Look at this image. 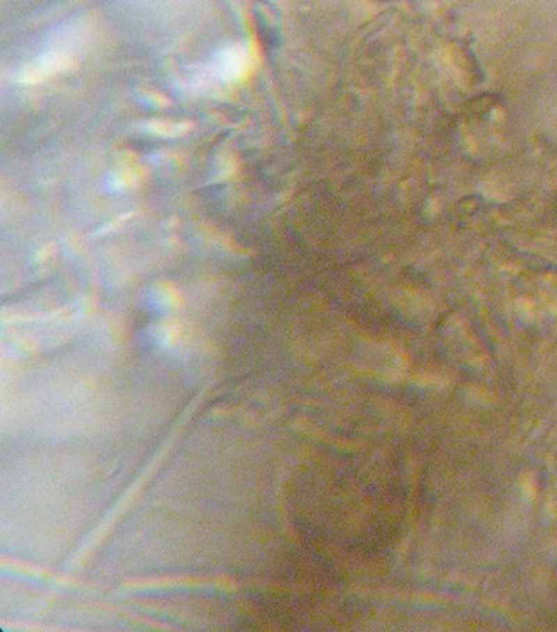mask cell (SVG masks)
Listing matches in <instances>:
<instances>
[{
    "mask_svg": "<svg viewBox=\"0 0 557 632\" xmlns=\"http://www.w3.org/2000/svg\"><path fill=\"white\" fill-rule=\"evenodd\" d=\"M140 174H142V171L139 170V167L122 165L119 170H116L112 181H114V185L119 186V188H130V186H135V183H139Z\"/></svg>",
    "mask_w": 557,
    "mask_h": 632,
    "instance_id": "3957f363",
    "label": "cell"
},
{
    "mask_svg": "<svg viewBox=\"0 0 557 632\" xmlns=\"http://www.w3.org/2000/svg\"><path fill=\"white\" fill-rule=\"evenodd\" d=\"M190 122H174V121H153L147 124V130L160 137H182L192 130Z\"/></svg>",
    "mask_w": 557,
    "mask_h": 632,
    "instance_id": "7a4b0ae2",
    "label": "cell"
},
{
    "mask_svg": "<svg viewBox=\"0 0 557 632\" xmlns=\"http://www.w3.org/2000/svg\"><path fill=\"white\" fill-rule=\"evenodd\" d=\"M251 54L243 45L226 48L215 61V72L223 81H243L251 72Z\"/></svg>",
    "mask_w": 557,
    "mask_h": 632,
    "instance_id": "6da1fadb",
    "label": "cell"
}]
</instances>
